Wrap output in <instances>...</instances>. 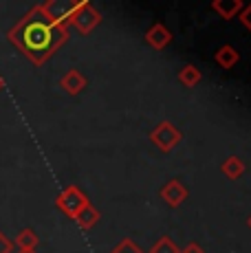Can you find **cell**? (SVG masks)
Instances as JSON below:
<instances>
[{
    "label": "cell",
    "mask_w": 251,
    "mask_h": 253,
    "mask_svg": "<svg viewBox=\"0 0 251 253\" xmlns=\"http://www.w3.org/2000/svg\"><path fill=\"white\" fill-rule=\"evenodd\" d=\"M7 40L31 64L42 66L55 55L57 48H62L69 42V27L51 22V18L42 9V4H36L9 29Z\"/></svg>",
    "instance_id": "obj_1"
},
{
    "label": "cell",
    "mask_w": 251,
    "mask_h": 253,
    "mask_svg": "<svg viewBox=\"0 0 251 253\" xmlns=\"http://www.w3.org/2000/svg\"><path fill=\"white\" fill-rule=\"evenodd\" d=\"M86 205H88V198H86V194L82 192L77 185H69V187H64L60 192V196L55 198V207L60 209L66 218H71V220H75L77 213H80Z\"/></svg>",
    "instance_id": "obj_2"
},
{
    "label": "cell",
    "mask_w": 251,
    "mask_h": 253,
    "mask_svg": "<svg viewBox=\"0 0 251 253\" xmlns=\"http://www.w3.org/2000/svg\"><path fill=\"white\" fill-rule=\"evenodd\" d=\"M101 22V13L86 0H80L77 2V9L73 11L69 20V27H75L82 36H88L93 29H97V24Z\"/></svg>",
    "instance_id": "obj_3"
},
{
    "label": "cell",
    "mask_w": 251,
    "mask_h": 253,
    "mask_svg": "<svg viewBox=\"0 0 251 253\" xmlns=\"http://www.w3.org/2000/svg\"><path fill=\"white\" fill-rule=\"evenodd\" d=\"M181 139H183L181 130H178L174 124H170V121H161L150 132V141L161 152H172V150L181 143Z\"/></svg>",
    "instance_id": "obj_4"
},
{
    "label": "cell",
    "mask_w": 251,
    "mask_h": 253,
    "mask_svg": "<svg viewBox=\"0 0 251 253\" xmlns=\"http://www.w3.org/2000/svg\"><path fill=\"white\" fill-rule=\"evenodd\" d=\"M77 2L80 0H49V2H42V9L51 18V22L69 27L71 16H73V11L77 9Z\"/></svg>",
    "instance_id": "obj_5"
},
{
    "label": "cell",
    "mask_w": 251,
    "mask_h": 253,
    "mask_svg": "<svg viewBox=\"0 0 251 253\" xmlns=\"http://www.w3.org/2000/svg\"><path fill=\"white\" fill-rule=\"evenodd\" d=\"M161 198L167 203L170 207H178L185 203L187 198V187L183 185L178 178H172V181H167L166 185L161 187Z\"/></svg>",
    "instance_id": "obj_6"
},
{
    "label": "cell",
    "mask_w": 251,
    "mask_h": 253,
    "mask_svg": "<svg viewBox=\"0 0 251 253\" xmlns=\"http://www.w3.org/2000/svg\"><path fill=\"white\" fill-rule=\"evenodd\" d=\"M172 40H174L172 31L166 27V24H161V22L152 24V27L146 31V42H148V44H150L152 48H157V51H163V48L170 44Z\"/></svg>",
    "instance_id": "obj_7"
},
{
    "label": "cell",
    "mask_w": 251,
    "mask_h": 253,
    "mask_svg": "<svg viewBox=\"0 0 251 253\" xmlns=\"http://www.w3.org/2000/svg\"><path fill=\"white\" fill-rule=\"evenodd\" d=\"M86 86H88V80L84 77V73H80L77 69L66 71L60 80V88H64L69 95H80Z\"/></svg>",
    "instance_id": "obj_8"
},
{
    "label": "cell",
    "mask_w": 251,
    "mask_h": 253,
    "mask_svg": "<svg viewBox=\"0 0 251 253\" xmlns=\"http://www.w3.org/2000/svg\"><path fill=\"white\" fill-rule=\"evenodd\" d=\"M211 9H214L220 18L231 20V18L240 16V11L245 9V2L243 0H214V2H211Z\"/></svg>",
    "instance_id": "obj_9"
},
{
    "label": "cell",
    "mask_w": 251,
    "mask_h": 253,
    "mask_svg": "<svg viewBox=\"0 0 251 253\" xmlns=\"http://www.w3.org/2000/svg\"><path fill=\"white\" fill-rule=\"evenodd\" d=\"M238 60H240V53L236 51L234 46H229V44H223L218 51L214 53V62L225 71L234 69V66L238 64Z\"/></svg>",
    "instance_id": "obj_10"
},
{
    "label": "cell",
    "mask_w": 251,
    "mask_h": 253,
    "mask_svg": "<svg viewBox=\"0 0 251 253\" xmlns=\"http://www.w3.org/2000/svg\"><path fill=\"white\" fill-rule=\"evenodd\" d=\"M38 245H40V238L33 229H22L13 240V247H18L20 253H36Z\"/></svg>",
    "instance_id": "obj_11"
},
{
    "label": "cell",
    "mask_w": 251,
    "mask_h": 253,
    "mask_svg": "<svg viewBox=\"0 0 251 253\" xmlns=\"http://www.w3.org/2000/svg\"><path fill=\"white\" fill-rule=\"evenodd\" d=\"M245 169H247V165L240 157H227L223 165H220V172L225 174L229 181H236V178H240L245 174Z\"/></svg>",
    "instance_id": "obj_12"
},
{
    "label": "cell",
    "mask_w": 251,
    "mask_h": 253,
    "mask_svg": "<svg viewBox=\"0 0 251 253\" xmlns=\"http://www.w3.org/2000/svg\"><path fill=\"white\" fill-rule=\"evenodd\" d=\"M75 222L82 227V229H86V231L93 229V227L99 222V211H97V207H93V205L88 203V205H86L80 213H77Z\"/></svg>",
    "instance_id": "obj_13"
},
{
    "label": "cell",
    "mask_w": 251,
    "mask_h": 253,
    "mask_svg": "<svg viewBox=\"0 0 251 253\" xmlns=\"http://www.w3.org/2000/svg\"><path fill=\"white\" fill-rule=\"evenodd\" d=\"M178 82H181L185 88H194L201 82V71L196 69L194 64H185L181 71H178Z\"/></svg>",
    "instance_id": "obj_14"
},
{
    "label": "cell",
    "mask_w": 251,
    "mask_h": 253,
    "mask_svg": "<svg viewBox=\"0 0 251 253\" xmlns=\"http://www.w3.org/2000/svg\"><path fill=\"white\" fill-rule=\"evenodd\" d=\"M150 253H181V249H178V245L172 240L170 236H163V238H159V240L154 242Z\"/></svg>",
    "instance_id": "obj_15"
},
{
    "label": "cell",
    "mask_w": 251,
    "mask_h": 253,
    "mask_svg": "<svg viewBox=\"0 0 251 253\" xmlns=\"http://www.w3.org/2000/svg\"><path fill=\"white\" fill-rule=\"evenodd\" d=\"M110 253H143V249L134 240H128V238H126V240L119 242V245L115 247Z\"/></svg>",
    "instance_id": "obj_16"
},
{
    "label": "cell",
    "mask_w": 251,
    "mask_h": 253,
    "mask_svg": "<svg viewBox=\"0 0 251 253\" xmlns=\"http://www.w3.org/2000/svg\"><path fill=\"white\" fill-rule=\"evenodd\" d=\"M16 247H13V240H9L2 231H0V253H11Z\"/></svg>",
    "instance_id": "obj_17"
},
{
    "label": "cell",
    "mask_w": 251,
    "mask_h": 253,
    "mask_svg": "<svg viewBox=\"0 0 251 253\" xmlns=\"http://www.w3.org/2000/svg\"><path fill=\"white\" fill-rule=\"evenodd\" d=\"M240 22L251 31V4H245V9L240 11Z\"/></svg>",
    "instance_id": "obj_18"
},
{
    "label": "cell",
    "mask_w": 251,
    "mask_h": 253,
    "mask_svg": "<svg viewBox=\"0 0 251 253\" xmlns=\"http://www.w3.org/2000/svg\"><path fill=\"white\" fill-rule=\"evenodd\" d=\"M181 253H205V249H203L199 242H190L185 249H181Z\"/></svg>",
    "instance_id": "obj_19"
},
{
    "label": "cell",
    "mask_w": 251,
    "mask_h": 253,
    "mask_svg": "<svg viewBox=\"0 0 251 253\" xmlns=\"http://www.w3.org/2000/svg\"><path fill=\"white\" fill-rule=\"evenodd\" d=\"M4 90V80H2V75H0V92Z\"/></svg>",
    "instance_id": "obj_20"
},
{
    "label": "cell",
    "mask_w": 251,
    "mask_h": 253,
    "mask_svg": "<svg viewBox=\"0 0 251 253\" xmlns=\"http://www.w3.org/2000/svg\"><path fill=\"white\" fill-rule=\"evenodd\" d=\"M247 225H249V229H251V216L247 218Z\"/></svg>",
    "instance_id": "obj_21"
}]
</instances>
